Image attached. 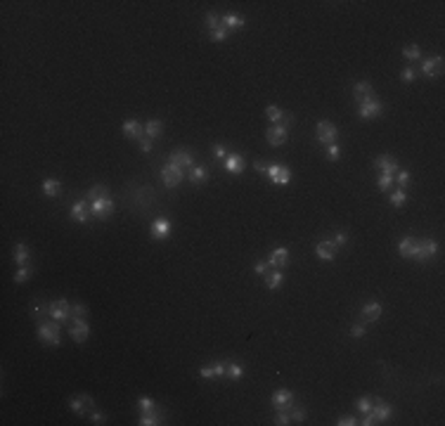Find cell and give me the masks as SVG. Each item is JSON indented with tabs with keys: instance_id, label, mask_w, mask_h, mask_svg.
<instances>
[{
	"instance_id": "cell-1",
	"label": "cell",
	"mask_w": 445,
	"mask_h": 426,
	"mask_svg": "<svg viewBox=\"0 0 445 426\" xmlns=\"http://www.w3.org/2000/svg\"><path fill=\"white\" fill-rule=\"evenodd\" d=\"M393 414V407L389 403H384L382 398H374V405H372V410L365 412V419L360 421L362 426H374V424H384L386 419Z\"/></svg>"
},
{
	"instance_id": "cell-2",
	"label": "cell",
	"mask_w": 445,
	"mask_h": 426,
	"mask_svg": "<svg viewBox=\"0 0 445 426\" xmlns=\"http://www.w3.org/2000/svg\"><path fill=\"white\" fill-rule=\"evenodd\" d=\"M438 251V244L429 237H424V239H414L412 241V251H410V258L414 261H419V263H426L429 258H433Z\"/></svg>"
},
{
	"instance_id": "cell-3",
	"label": "cell",
	"mask_w": 445,
	"mask_h": 426,
	"mask_svg": "<svg viewBox=\"0 0 445 426\" xmlns=\"http://www.w3.org/2000/svg\"><path fill=\"white\" fill-rule=\"evenodd\" d=\"M38 336L40 341H45L47 346H52V348H57L59 343H62V336H59V322H40L38 325Z\"/></svg>"
},
{
	"instance_id": "cell-4",
	"label": "cell",
	"mask_w": 445,
	"mask_h": 426,
	"mask_svg": "<svg viewBox=\"0 0 445 426\" xmlns=\"http://www.w3.org/2000/svg\"><path fill=\"white\" fill-rule=\"evenodd\" d=\"M50 318L59 322V325H67L71 322V303L67 298H57V301L50 303Z\"/></svg>"
},
{
	"instance_id": "cell-5",
	"label": "cell",
	"mask_w": 445,
	"mask_h": 426,
	"mask_svg": "<svg viewBox=\"0 0 445 426\" xmlns=\"http://www.w3.org/2000/svg\"><path fill=\"white\" fill-rule=\"evenodd\" d=\"M69 407H71V412H76L78 417H88L95 407V400L90 393H81V395H76V398H71Z\"/></svg>"
},
{
	"instance_id": "cell-6",
	"label": "cell",
	"mask_w": 445,
	"mask_h": 426,
	"mask_svg": "<svg viewBox=\"0 0 445 426\" xmlns=\"http://www.w3.org/2000/svg\"><path fill=\"white\" fill-rule=\"evenodd\" d=\"M315 135H317V142H322V145H334L336 138H339V128L332 121H320L315 126Z\"/></svg>"
},
{
	"instance_id": "cell-7",
	"label": "cell",
	"mask_w": 445,
	"mask_h": 426,
	"mask_svg": "<svg viewBox=\"0 0 445 426\" xmlns=\"http://www.w3.org/2000/svg\"><path fill=\"white\" fill-rule=\"evenodd\" d=\"M161 180H164L166 187H178L185 180V170L173 166V163H166L164 168H161Z\"/></svg>"
},
{
	"instance_id": "cell-8",
	"label": "cell",
	"mask_w": 445,
	"mask_h": 426,
	"mask_svg": "<svg viewBox=\"0 0 445 426\" xmlns=\"http://www.w3.org/2000/svg\"><path fill=\"white\" fill-rule=\"evenodd\" d=\"M71 220H76V223H88L90 218H93V206H90V202L88 199H78V202H74V206H71Z\"/></svg>"
},
{
	"instance_id": "cell-9",
	"label": "cell",
	"mask_w": 445,
	"mask_h": 426,
	"mask_svg": "<svg viewBox=\"0 0 445 426\" xmlns=\"http://www.w3.org/2000/svg\"><path fill=\"white\" fill-rule=\"evenodd\" d=\"M266 175L275 185H287L291 180V170H289V166H284V163H273V166H268Z\"/></svg>"
},
{
	"instance_id": "cell-10",
	"label": "cell",
	"mask_w": 445,
	"mask_h": 426,
	"mask_svg": "<svg viewBox=\"0 0 445 426\" xmlns=\"http://www.w3.org/2000/svg\"><path fill=\"white\" fill-rule=\"evenodd\" d=\"M71 339L76 343H83V341L90 336V325L86 322V318H71V327H69Z\"/></svg>"
},
{
	"instance_id": "cell-11",
	"label": "cell",
	"mask_w": 445,
	"mask_h": 426,
	"mask_svg": "<svg viewBox=\"0 0 445 426\" xmlns=\"http://www.w3.org/2000/svg\"><path fill=\"white\" fill-rule=\"evenodd\" d=\"M268 265L273 270H284L289 265V249L287 247H277L270 251V258H268Z\"/></svg>"
},
{
	"instance_id": "cell-12",
	"label": "cell",
	"mask_w": 445,
	"mask_h": 426,
	"mask_svg": "<svg viewBox=\"0 0 445 426\" xmlns=\"http://www.w3.org/2000/svg\"><path fill=\"white\" fill-rule=\"evenodd\" d=\"M270 403H273L275 410H291L294 407V393L287 388H277L270 398Z\"/></svg>"
},
{
	"instance_id": "cell-13",
	"label": "cell",
	"mask_w": 445,
	"mask_h": 426,
	"mask_svg": "<svg viewBox=\"0 0 445 426\" xmlns=\"http://www.w3.org/2000/svg\"><path fill=\"white\" fill-rule=\"evenodd\" d=\"M353 97H355V102H358V104L374 100V97H376V95H374V85L369 83V81H358V83L353 85Z\"/></svg>"
},
{
	"instance_id": "cell-14",
	"label": "cell",
	"mask_w": 445,
	"mask_h": 426,
	"mask_svg": "<svg viewBox=\"0 0 445 426\" xmlns=\"http://www.w3.org/2000/svg\"><path fill=\"white\" fill-rule=\"evenodd\" d=\"M287 135H289V131H287L284 126H280V124L270 126V128L266 131V140H268V145H270V147H282V145L287 142Z\"/></svg>"
},
{
	"instance_id": "cell-15",
	"label": "cell",
	"mask_w": 445,
	"mask_h": 426,
	"mask_svg": "<svg viewBox=\"0 0 445 426\" xmlns=\"http://www.w3.org/2000/svg\"><path fill=\"white\" fill-rule=\"evenodd\" d=\"M168 163H173V166H178V168L185 170L195 163V152H192V149H175V152L168 156Z\"/></svg>"
},
{
	"instance_id": "cell-16",
	"label": "cell",
	"mask_w": 445,
	"mask_h": 426,
	"mask_svg": "<svg viewBox=\"0 0 445 426\" xmlns=\"http://www.w3.org/2000/svg\"><path fill=\"white\" fill-rule=\"evenodd\" d=\"M422 74L429 78H436V76H443V57L436 54V57H426L422 62Z\"/></svg>"
},
{
	"instance_id": "cell-17",
	"label": "cell",
	"mask_w": 445,
	"mask_h": 426,
	"mask_svg": "<svg viewBox=\"0 0 445 426\" xmlns=\"http://www.w3.org/2000/svg\"><path fill=\"white\" fill-rule=\"evenodd\" d=\"M382 111H384V104L379 100H369V102H362V104H360V109H358V116L360 118H365V121H367V118H379L382 116Z\"/></svg>"
},
{
	"instance_id": "cell-18",
	"label": "cell",
	"mask_w": 445,
	"mask_h": 426,
	"mask_svg": "<svg viewBox=\"0 0 445 426\" xmlns=\"http://www.w3.org/2000/svg\"><path fill=\"white\" fill-rule=\"evenodd\" d=\"M90 206H93V218H97V220H107V218L114 213V202H111L109 197L97 199V202H93Z\"/></svg>"
},
{
	"instance_id": "cell-19",
	"label": "cell",
	"mask_w": 445,
	"mask_h": 426,
	"mask_svg": "<svg viewBox=\"0 0 445 426\" xmlns=\"http://www.w3.org/2000/svg\"><path fill=\"white\" fill-rule=\"evenodd\" d=\"M225 168L230 170V173H234V175H242L244 168H246V159H244V154H239V152H230L225 159Z\"/></svg>"
},
{
	"instance_id": "cell-20",
	"label": "cell",
	"mask_w": 445,
	"mask_h": 426,
	"mask_svg": "<svg viewBox=\"0 0 445 426\" xmlns=\"http://www.w3.org/2000/svg\"><path fill=\"white\" fill-rule=\"evenodd\" d=\"M374 168H379V173H398V161H396V156H391V154H382V156H376L374 159Z\"/></svg>"
},
{
	"instance_id": "cell-21",
	"label": "cell",
	"mask_w": 445,
	"mask_h": 426,
	"mask_svg": "<svg viewBox=\"0 0 445 426\" xmlns=\"http://www.w3.org/2000/svg\"><path fill=\"white\" fill-rule=\"evenodd\" d=\"M362 322L367 325V322H376V320L382 318V303L379 301H367L365 306H362Z\"/></svg>"
},
{
	"instance_id": "cell-22",
	"label": "cell",
	"mask_w": 445,
	"mask_h": 426,
	"mask_svg": "<svg viewBox=\"0 0 445 426\" xmlns=\"http://www.w3.org/2000/svg\"><path fill=\"white\" fill-rule=\"evenodd\" d=\"M152 237L154 239H168L171 237V220L168 218H156L152 223Z\"/></svg>"
},
{
	"instance_id": "cell-23",
	"label": "cell",
	"mask_w": 445,
	"mask_h": 426,
	"mask_svg": "<svg viewBox=\"0 0 445 426\" xmlns=\"http://www.w3.org/2000/svg\"><path fill=\"white\" fill-rule=\"evenodd\" d=\"M123 135H125V138L138 140V142H140V140L145 138V124L135 121V118H131V121H123Z\"/></svg>"
},
{
	"instance_id": "cell-24",
	"label": "cell",
	"mask_w": 445,
	"mask_h": 426,
	"mask_svg": "<svg viewBox=\"0 0 445 426\" xmlns=\"http://www.w3.org/2000/svg\"><path fill=\"white\" fill-rule=\"evenodd\" d=\"M336 251H339V247H336L332 239H325L315 247V254H317V258H322V261H334Z\"/></svg>"
},
{
	"instance_id": "cell-25",
	"label": "cell",
	"mask_w": 445,
	"mask_h": 426,
	"mask_svg": "<svg viewBox=\"0 0 445 426\" xmlns=\"http://www.w3.org/2000/svg\"><path fill=\"white\" fill-rule=\"evenodd\" d=\"M12 258H15V263H17V265H29V258H31V251H29V247H26L24 241H19V244H15V251H12Z\"/></svg>"
},
{
	"instance_id": "cell-26",
	"label": "cell",
	"mask_w": 445,
	"mask_h": 426,
	"mask_svg": "<svg viewBox=\"0 0 445 426\" xmlns=\"http://www.w3.org/2000/svg\"><path fill=\"white\" fill-rule=\"evenodd\" d=\"M43 194H45V197H50V199L59 197V194H62V182H59V180H55V178L43 180Z\"/></svg>"
},
{
	"instance_id": "cell-27",
	"label": "cell",
	"mask_w": 445,
	"mask_h": 426,
	"mask_svg": "<svg viewBox=\"0 0 445 426\" xmlns=\"http://www.w3.org/2000/svg\"><path fill=\"white\" fill-rule=\"evenodd\" d=\"M187 180L192 185H204V182L209 180V168H206V166H195V168L189 170Z\"/></svg>"
},
{
	"instance_id": "cell-28",
	"label": "cell",
	"mask_w": 445,
	"mask_h": 426,
	"mask_svg": "<svg viewBox=\"0 0 445 426\" xmlns=\"http://www.w3.org/2000/svg\"><path fill=\"white\" fill-rule=\"evenodd\" d=\"M225 377H227V379H232V381L242 379V377H244V364L242 362H234V360H227V362H225Z\"/></svg>"
},
{
	"instance_id": "cell-29",
	"label": "cell",
	"mask_w": 445,
	"mask_h": 426,
	"mask_svg": "<svg viewBox=\"0 0 445 426\" xmlns=\"http://www.w3.org/2000/svg\"><path fill=\"white\" fill-rule=\"evenodd\" d=\"M282 282H284V272L282 270H270L266 275V287L270 289V291H277V289L282 287Z\"/></svg>"
},
{
	"instance_id": "cell-30",
	"label": "cell",
	"mask_w": 445,
	"mask_h": 426,
	"mask_svg": "<svg viewBox=\"0 0 445 426\" xmlns=\"http://www.w3.org/2000/svg\"><path fill=\"white\" fill-rule=\"evenodd\" d=\"M220 24L225 26L227 31L244 29V17H239V15H223V17H220Z\"/></svg>"
},
{
	"instance_id": "cell-31",
	"label": "cell",
	"mask_w": 445,
	"mask_h": 426,
	"mask_svg": "<svg viewBox=\"0 0 445 426\" xmlns=\"http://www.w3.org/2000/svg\"><path fill=\"white\" fill-rule=\"evenodd\" d=\"M161 419H164V412H161V410H152V412H145L138 424H140V426H156V424H161Z\"/></svg>"
},
{
	"instance_id": "cell-32",
	"label": "cell",
	"mask_w": 445,
	"mask_h": 426,
	"mask_svg": "<svg viewBox=\"0 0 445 426\" xmlns=\"http://www.w3.org/2000/svg\"><path fill=\"white\" fill-rule=\"evenodd\" d=\"M31 315L40 322H45L43 318H50V303H43V301H33L31 303Z\"/></svg>"
},
{
	"instance_id": "cell-33",
	"label": "cell",
	"mask_w": 445,
	"mask_h": 426,
	"mask_svg": "<svg viewBox=\"0 0 445 426\" xmlns=\"http://www.w3.org/2000/svg\"><path fill=\"white\" fill-rule=\"evenodd\" d=\"M161 133H164V124H161L159 118H152V121H147V124H145V135H147L149 140L159 138Z\"/></svg>"
},
{
	"instance_id": "cell-34",
	"label": "cell",
	"mask_w": 445,
	"mask_h": 426,
	"mask_svg": "<svg viewBox=\"0 0 445 426\" xmlns=\"http://www.w3.org/2000/svg\"><path fill=\"white\" fill-rule=\"evenodd\" d=\"M107 194H109V190H107L104 185H95V187H90V190H88L86 197H88V202L93 204V202H97V199H104Z\"/></svg>"
},
{
	"instance_id": "cell-35",
	"label": "cell",
	"mask_w": 445,
	"mask_h": 426,
	"mask_svg": "<svg viewBox=\"0 0 445 426\" xmlns=\"http://www.w3.org/2000/svg\"><path fill=\"white\" fill-rule=\"evenodd\" d=\"M403 57H405L407 62H419L422 59V50H419V45H405L403 47Z\"/></svg>"
},
{
	"instance_id": "cell-36",
	"label": "cell",
	"mask_w": 445,
	"mask_h": 426,
	"mask_svg": "<svg viewBox=\"0 0 445 426\" xmlns=\"http://www.w3.org/2000/svg\"><path fill=\"white\" fill-rule=\"evenodd\" d=\"M412 241H414L412 234H407V237H403V239H400V244H398V254L403 256V258H410V251H412Z\"/></svg>"
},
{
	"instance_id": "cell-37",
	"label": "cell",
	"mask_w": 445,
	"mask_h": 426,
	"mask_svg": "<svg viewBox=\"0 0 445 426\" xmlns=\"http://www.w3.org/2000/svg\"><path fill=\"white\" fill-rule=\"evenodd\" d=\"M31 275H33V268H31V265H19V270L15 272V282H17V284H24V282L31 277Z\"/></svg>"
},
{
	"instance_id": "cell-38",
	"label": "cell",
	"mask_w": 445,
	"mask_h": 426,
	"mask_svg": "<svg viewBox=\"0 0 445 426\" xmlns=\"http://www.w3.org/2000/svg\"><path fill=\"white\" fill-rule=\"evenodd\" d=\"M393 180H396V175H393V173H379V180H376V185H379V190H382V192H386V190H391Z\"/></svg>"
},
{
	"instance_id": "cell-39",
	"label": "cell",
	"mask_w": 445,
	"mask_h": 426,
	"mask_svg": "<svg viewBox=\"0 0 445 426\" xmlns=\"http://www.w3.org/2000/svg\"><path fill=\"white\" fill-rule=\"evenodd\" d=\"M372 405H374V398H372V395H360L358 400H355V407H358L360 412H369Z\"/></svg>"
},
{
	"instance_id": "cell-40",
	"label": "cell",
	"mask_w": 445,
	"mask_h": 426,
	"mask_svg": "<svg viewBox=\"0 0 445 426\" xmlns=\"http://www.w3.org/2000/svg\"><path fill=\"white\" fill-rule=\"evenodd\" d=\"M400 78H403V83H414V81H417V69H414V64H407L405 69H403V74H400Z\"/></svg>"
},
{
	"instance_id": "cell-41",
	"label": "cell",
	"mask_w": 445,
	"mask_h": 426,
	"mask_svg": "<svg viewBox=\"0 0 445 426\" xmlns=\"http://www.w3.org/2000/svg\"><path fill=\"white\" fill-rule=\"evenodd\" d=\"M410 180H412V173H410V170H398V173H396V182H398L400 190H405V187L410 185Z\"/></svg>"
},
{
	"instance_id": "cell-42",
	"label": "cell",
	"mask_w": 445,
	"mask_h": 426,
	"mask_svg": "<svg viewBox=\"0 0 445 426\" xmlns=\"http://www.w3.org/2000/svg\"><path fill=\"white\" fill-rule=\"evenodd\" d=\"M220 26H223V24H220V17L216 15V12H209V15H206V29H209V31H216Z\"/></svg>"
},
{
	"instance_id": "cell-43",
	"label": "cell",
	"mask_w": 445,
	"mask_h": 426,
	"mask_svg": "<svg viewBox=\"0 0 445 426\" xmlns=\"http://www.w3.org/2000/svg\"><path fill=\"white\" fill-rule=\"evenodd\" d=\"M282 114H284V111H282L280 107H275V104H270V107L266 109V116L270 118V121H273V124H280V118H282Z\"/></svg>"
},
{
	"instance_id": "cell-44",
	"label": "cell",
	"mask_w": 445,
	"mask_h": 426,
	"mask_svg": "<svg viewBox=\"0 0 445 426\" xmlns=\"http://www.w3.org/2000/svg\"><path fill=\"white\" fill-rule=\"evenodd\" d=\"M275 424H277V426H287V424H291L289 410H277V414H275Z\"/></svg>"
},
{
	"instance_id": "cell-45",
	"label": "cell",
	"mask_w": 445,
	"mask_h": 426,
	"mask_svg": "<svg viewBox=\"0 0 445 426\" xmlns=\"http://www.w3.org/2000/svg\"><path fill=\"white\" fill-rule=\"evenodd\" d=\"M405 199H407V194H405V190H400V187L391 194V204H393V206H403V204H405Z\"/></svg>"
},
{
	"instance_id": "cell-46",
	"label": "cell",
	"mask_w": 445,
	"mask_h": 426,
	"mask_svg": "<svg viewBox=\"0 0 445 426\" xmlns=\"http://www.w3.org/2000/svg\"><path fill=\"white\" fill-rule=\"evenodd\" d=\"M227 36H230V31H227L225 26H220V29L211 31V40H213V43H223V40H227Z\"/></svg>"
},
{
	"instance_id": "cell-47",
	"label": "cell",
	"mask_w": 445,
	"mask_h": 426,
	"mask_svg": "<svg viewBox=\"0 0 445 426\" xmlns=\"http://www.w3.org/2000/svg\"><path fill=\"white\" fill-rule=\"evenodd\" d=\"M327 159L329 161H339V159H341V147H339V145H327Z\"/></svg>"
},
{
	"instance_id": "cell-48",
	"label": "cell",
	"mask_w": 445,
	"mask_h": 426,
	"mask_svg": "<svg viewBox=\"0 0 445 426\" xmlns=\"http://www.w3.org/2000/svg\"><path fill=\"white\" fill-rule=\"evenodd\" d=\"M289 417H291V421H298V424H303V421H305V410H303V407H291V410H289Z\"/></svg>"
},
{
	"instance_id": "cell-49",
	"label": "cell",
	"mask_w": 445,
	"mask_h": 426,
	"mask_svg": "<svg viewBox=\"0 0 445 426\" xmlns=\"http://www.w3.org/2000/svg\"><path fill=\"white\" fill-rule=\"evenodd\" d=\"M71 318H88V308L83 303H74L71 306Z\"/></svg>"
},
{
	"instance_id": "cell-50",
	"label": "cell",
	"mask_w": 445,
	"mask_h": 426,
	"mask_svg": "<svg viewBox=\"0 0 445 426\" xmlns=\"http://www.w3.org/2000/svg\"><path fill=\"white\" fill-rule=\"evenodd\" d=\"M213 154H216V161L225 163V159H227V154H230V152H227L225 145H216V147H213Z\"/></svg>"
},
{
	"instance_id": "cell-51",
	"label": "cell",
	"mask_w": 445,
	"mask_h": 426,
	"mask_svg": "<svg viewBox=\"0 0 445 426\" xmlns=\"http://www.w3.org/2000/svg\"><path fill=\"white\" fill-rule=\"evenodd\" d=\"M138 405H140L142 412H152V410H154V400H152V398H147V395H142L140 400H138Z\"/></svg>"
},
{
	"instance_id": "cell-52",
	"label": "cell",
	"mask_w": 445,
	"mask_h": 426,
	"mask_svg": "<svg viewBox=\"0 0 445 426\" xmlns=\"http://www.w3.org/2000/svg\"><path fill=\"white\" fill-rule=\"evenodd\" d=\"M253 272H256V275H263V277H266L268 272H270V265H268V261H258V263L253 265Z\"/></svg>"
},
{
	"instance_id": "cell-53",
	"label": "cell",
	"mask_w": 445,
	"mask_h": 426,
	"mask_svg": "<svg viewBox=\"0 0 445 426\" xmlns=\"http://www.w3.org/2000/svg\"><path fill=\"white\" fill-rule=\"evenodd\" d=\"M332 241H334L336 247L341 249V247H344V244H346V241H348V234H346L344 230H336V234H334V239H332Z\"/></svg>"
},
{
	"instance_id": "cell-54",
	"label": "cell",
	"mask_w": 445,
	"mask_h": 426,
	"mask_svg": "<svg viewBox=\"0 0 445 426\" xmlns=\"http://www.w3.org/2000/svg\"><path fill=\"white\" fill-rule=\"evenodd\" d=\"M351 336L353 339H360V336H365V322H358V325L351 327Z\"/></svg>"
},
{
	"instance_id": "cell-55",
	"label": "cell",
	"mask_w": 445,
	"mask_h": 426,
	"mask_svg": "<svg viewBox=\"0 0 445 426\" xmlns=\"http://www.w3.org/2000/svg\"><path fill=\"white\" fill-rule=\"evenodd\" d=\"M291 124H294V114H289V111H284V114H282V118H280V126H284V128L289 131V128H291Z\"/></svg>"
},
{
	"instance_id": "cell-56",
	"label": "cell",
	"mask_w": 445,
	"mask_h": 426,
	"mask_svg": "<svg viewBox=\"0 0 445 426\" xmlns=\"http://www.w3.org/2000/svg\"><path fill=\"white\" fill-rule=\"evenodd\" d=\"M213 374H216V379H223L225 377V362H213Z\"/></svg>"
},
{
	"instance_id": "cell-57",
	"label": "cell",
	"mask_w": 445,
	"mask_h": 426,
	"mask_svg": "<svg viewBox=\"0 0 445 426\" xmlns=\"http://www.w3.org/2000/svg\"><path fill=\"white\" fill-rule=\"evenodd\" d=\"M199 374H202L204 379H216V374H213V364H209V367H202V370H199Z\"/></svg>"
},
{
	"instance_id": "cell-58",
	"label": "cell",
	"mask_w": 445,
	"mask_h": 426,
	"mask_svg": "<svg viewBox=\"0 0 445 426\" xmlns=\"http://www.w3.org/2000/svg\"><path fill=\"white\" fill-rule=\"evenodd\" d=\"M336 424H339V426H355V424H360V421L355 417H341Z\"/></svg>"
},
{
	"instance_id": "cell-59",
	"label": "cell",
	"mask_w": 445,
	"mask_h": 426,
	"mask_svg": "<svg viewBox=\"0 0 445 426\" xmlns=\"http://www.w3.org/2000/svg\"><path fill=\"white\" fill-rule=\"evenodd\" d=\"M140 149L145 152V154H149V152H152V140H149V138H142V140H140Z\"/></svg>"
},
{
	"instance_id": "cell-60",
	"label": "cell",
	"mask_w": 445,
	"mask_h": 426,
	"mask_svg": "<svg viewBox=\"0 0 445 426\" xmlns=\"http://www.w3.org/2000/svg\"><path fill=\"white\" fill-rule=\"evenodd\" d=\"M90 421H93V424H104V414H102V412H93V414H90Z\"/></svg>"
},
{
	"instance_id": "cell-61",
	"label": "cell",
	"mask_w": 445,
	"mask_h": 426,
	"mask_svg": "<svg viewBox=\"0 0 445 426\" xmlns=\"http://www.w3.org/2000/svg\"><path fill=\"white\" fill-rule=\"evenodd\" d=\"M253 168H256L261 175H266V173H268V166H266V163H261V161H253Z\"/></svg>"
}]
</instances>
